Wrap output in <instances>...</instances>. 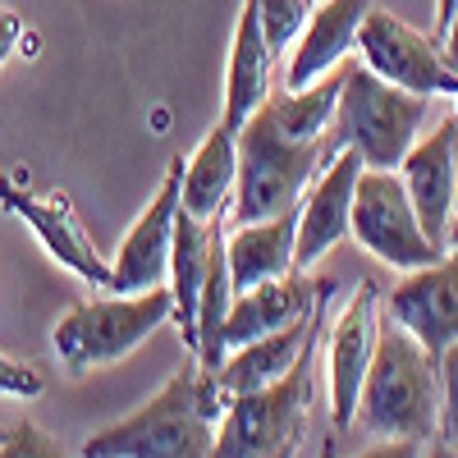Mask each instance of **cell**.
I'll return each instance as SVG.
<instances>
[{"label": "cell", "mask_w": 458, "mask_h": 458, "mask_svg": "<svg viewBox=\"0 0 458 458\" xmlns=\"http://www.w3.org/2000/svg\"><path fill=\"white\" fill-rule=\"evenodd\" d=\"M449 454H458V344L440 353V436Z\"/></svg>", "instance_id": "603a6c76"}, {"label": "cell", "mask_w": 458, "mask_h": 458, "mask_svg": "<svg viewBox=\"0 0 458 458\" xmlns=\"http://www.w3.org/2000/svg\"><path fill=\"white\" fill-rule=\"evenodd\" d=\"M326 302H330V293L317 302L308 317H298L293 326L271 330V335H257V339L239 344V349H229L225 362L216 367L225 394L234 399V394H248V390H261V386H271V380H280V376L302 358L308 339L326 330Z\"/></svg>", "instance_id": "e0dca14e"}, {"label": "cell", "mask_w": 458, "mask_h": 458, "mask_svg": "<svg viewBox=\"0 0 458 458\" xmlns=\"http://www.w3.org/2000/svg\"><path fill=\"white\" fill-rule=\"evenodd\" d=\"M321 161H326V142L289 138L276 124V114L257 106L239 124V179H234V198L225 207L229 225L280 216L298 207L308 183L317 179Z\"/></svg>", "instance_id": "277c9868"}, {"label": "cell", "mask_w": 458, "mask_h": 458, "mask_svg": "<svg viewBox=\"0 0 458 458\" xmlns=\"http://www.w3.org/2000/svg\"><path fill=\"white\" fill-rule=\"evenodd\" d=\"M47 390V376L37 371L32 362H19L10 353H0V394H10V399H37Z\"/></svg>", "instance_id": "d4e9b609"}, {"label": "cell", "mask_w": 458, "mask_h": 458, "mask_svg": "<svg viewBox=\"0 0 458 458\" xmlns=\"http://www.w3.org/2000/svg\"><path fill=\"white\" fill-rule=\"evenodd\" d=\"M445 248H458V202H454V216H449V234H445Z\"/></svg>", "instance_id": "f1b7e54d"}, {"label": "cell", "mask_w": 458, "mask_h": 458, "mask_svg": "<svg viewBox=\"0 0 458 458\" xmlns=\"http://www.w3.org/2000/svg\"><path fill=\"white\" fill-rule=\"evenodd\" d=\"M51 454H64L55 436H47L42 427L32 422H19L5 431V440H0V458H51Z\"/></svg>", "instance_id": "cb8c5ba5"}, {"label": "cell", "mask_w": 458, "mask_h": 458, "mask_svg": "<svg viewBox=\"0 0 458 458\" xmlns=\"http://www.w3.org/2000/svg\"><path fill=\"white\" fill-rule=\"evenodd\" d=\"M380 289L376 280H362L353 298L344 302V312L330 321L326 335V380H330V417L335 431H353L358 399H362V380L376 358V339H380Z\"/></svg>", "instance_id": "30bf717a"}, {"label": "cell", "mask_w": 458, "mask_h": 458, "mask_svg": "<svg viewBox=\"0 0 458 458\" xmlns=\"http://www.w3.org/2000/svg\"><path fill=\"white\" fill-rule=\"evenodd\" d=\"M229 408L216 367L198 353L174 367V376L138 403L129 417L92 431L83 440L88 458H202L216 454V427Z\"/></svg>", "instance_id": "6da1fadb"}, {"label": "cell", "mask_w": 458, "mask_h": 458, "mask_svg": "<svg viewBox=\"0 0 458 458\" xmlns=\"http://www.w3.org/2000/svg\"><path fill=\"white\" fill-rule=\"evenodd\" d=\"M367 10H371V0H321L289 47L284 88H308L349 60L358 51V32H362Z\"/></svg>", "instance_id": "2e32d148"}, {"label": "cell", "mask_w": 458, "mask_h": 458, "mask_svg": "<svg viewBox=\"0 0 458 458\" xmlns=\"http://www.w3.org/2000/svg\"><path fill=\"white\" fill-rule=\"evenodd\" d=\"M220 216V211H216ZM211 216V220H216ZM211 220L179 211L174 225V243H170V271H165V289L174 298V326L188 353H198V293H202V276H207V257H211Z\"/></svg>", "instance_id": "44dd1931"}, {"label": "cell", "mask_w": 458, "mask_h": 458, "mask_svg": "<svg viewBox=\"0 0 458 458\" xmlns=\"http://www.w3.org/2000/svg\"><path fill=\"white\" fill-rule=\"evenodd\" d=\"M454 10H458V0H436V37L445 32V23H449Z\"/></svg>", "instance_id": "83f0119b"}, {"label": "cell", "mask_w": 458, "mask_h": 458, "mask_svg": "<svg viewBox=\"0 0 458 458\" xmlns=\"http://www.w3.org/2000/svg\"><path fill=\"white\" fill-rule=\"evenodd\" d=\"M276 51L266 42V28L257 14V0H243L239 23H234V47H229L225 64V101H220V120L229 129H239L248 114L266 101L276 83Z\"/></svg>", "instance_id": "ac0fdd59"}, {"label": "cell", "mask_w": 458, "mask_h": 458, "mask_svg": "<svg viewBox=\"0 0 458 458\" xmlns=\"http://www.w3.org/2000/svg\"><path fill=\"white\" fill-rule=\"evenodd\" d=\"M0 207H5L10 216H19L37 234V243H42L64 271L106 289L110 261L101 257V248L92 243L79 211H73V202L60 193V188H32L28 170H0Z\"/></svg>", "instance_id": "9c48e42d"}, {"label": "cell", "mask_w": 458, "mask_h": 458, "mask_svg": "<svg viewBox=\"0 0 458 458\" xmlns=\"http://www.w3.org/2000/svg\"><path fill=\"white\" fill-rule=\"evenodd\" d=\"M165 321H174V298L165 284L142 289V293H110L106 289V298L73 302V308L60 312V321L51 330V349H55L64 371L83 376L92 367H110V362L129 358Z\"/></svg>", "instance_id": "5b68a950"}, {"label": "cell", "mask_w": 458, "mask_h": 458, "mask_svg": "<svg viewBox=\"0 0 458 458\" xmlns=\"http://www.w3.org/2000/svg\"><path fill=\"white\" fill-rule=\"evenodd\" d=\"M358 55L371 73L386 83L422 92V97H449L458 101V64L445 55L440 37L412 28L386 5H371L358 32Z\"/></svg>", "instance_id": "ba28073f"}, {"label": "cell", "mask_w": 458, "mask_h": 458, "mask_svg": "<svg viewBox=\"0 0 458 458\" xmlns=\"http://www.w3.org/2000/svg\"><path fill=\"white\" fill-rule=\"evenodd\" d=\"M179 183H183V157H170L161 188L151 193V202L129 225L120 252L110 257V280H106L110 293H142V289L165 284L174 225H179V211H183L179 207Z\"/></svg>", "instance_id": "8fae6325"}, {"label": "cell", "mask_w": 458, "mask_h": 458, "mask_svg": "<svg viewBox=\"0 0 458 458\" xmlns=\"http://www.w3.org/2000/svg\"><path fill=\"white\" fill-rule=\"evenodd\" d=\"M454 161H458V110H454Z\"/></svg>", "instance_id": "f546056e"}, {"label": "cell", "mask_w": 458, "mask_h": 458, "mask_svg": "<svg viewBox=\"0 0 458 458\" xmlns=\"http://www.w3.org/2000/svg\"><path fill=\"white\" fill-rule=\"evenodd\" d=\"M353 427H362L380 445L412 449L440 436V358L390 317L380 321L376 358L362 380Z\"/></svg>", "instance_id": "7a4b0ae2"}, {"label": "cell", "mask_w": 458, "mask_h": 458, "mask_svg": "<svg viewBox=\"0 0 458 458\" xmlns=\"http://www.w3.org/2000/svg\"><path fill=\"white\" fill-rule=\"evenodd\" d=\"M367 161L353 147H339L321 161L317 179L308 183V193L298 202V243H293V266L308 271L317 266L330 248H339L353 229V193L362 179Z\"/></svg>", "instance_id": "7c38bea8"}, {"label": "cell", "mask_w": 458, "mask_h": 458, "mask_svg": "<svg viewBox=\"0 0 458 458\" xmlns=\"http://www.w3.org/2000/svg\"><path fill=\"white\" fill-rule=\"evenodd\" d=\"M386 317L436 358L458 344V248H445L436 261L403 271V280L390 289Z\"/></svg>", "instance_id": "4fadbf2b"}, {"label": "cell", "mask_w": 458, "mask_h": 458, "mask_svg": "<svg viewBox=\"0 0 458 458\" xmlns=\"http://www.w3.org/2000/svg\"><path fill=\"white\" fill-rule=\"evenodd\" d=\"M431 97L386 83L367 64H344V88L326 133V157L353 147L371 170H399L408 147L422 138Z\"/></svg>", "instance_id": "3957f363"}, {"label": "cell", "mask_w": 458, "mask_h": 458, "mask_svg": "<svg viewBox=\"0 0 458 458\" xmlns=\"http://www.w3.org/2000/svg\"><path fill=\"white\" fill-rule=\"evenodd\" d=\"M321 0H257V14H261V28H266V42L271 51H289L293 37L302 32V23L312 19V10Z\"/></svg>", "instance_id": "7402d4cb"}, {"label": "cell", "mask_w": 458, "mask_h": 458, "mask_svg": "<svg viewBox=\"0 0 458 458\" xmlns=\"http://www.w3.org/2000/svg\"><path fill=\"white\" fill-rule=\"evenodd\" d=\"M326 293H335V284L312 280L308 271H289V276H276V280H261L252 289H239L234 302H229V321H225V353L257 339V335L293 326L298 317H308Z\"/></svg>", "instance_id": "9a60e30c"}, {"label": "cell", "mask_w": 458, "mask_h": 458, "mask_svg": "<svg viewBox=\"0 0 458 458\" xmlns=\"http://www.w3.org/2000/svg\"><path fill=\"white\" fill-rule=\"evenodd\" d=\"M399 179L408 188V198L422 216L427 234L445 248L449 234V216L458 202V161H454V114L440 120L436 129H427L408 147V157L399 161Z\"/></svg>", "instance_id": "5bb4252c"}, {"label": "cell", "mask_w": 458, "mask_h": 458, "mask_svg": "<svg viewBox=\"0 0 458 458\" xmlns=\"http://www.w3.org/2000/svg\"><path fill=\"white\" fill-rule=\"evenodd\" d=\"M0 440H5V431H0Z\"/></svg>", "instance_id": "4dcf8cb0"}, {"label": "cell", "mask_w": 458, "mask_h": 458, "mask_svg": "<svg viewBox=\"0 0 458 458\" xmlns=\"http://www.w3.org/2000/svg\"><path fill=\"white\" fill-rule=\"evenodd\" d=\"M293 243H298V207L280 216L243 220L229 234V271H234V293L252 289L261 280H276L298 271L293 266Z\"/></svg>", "instance_id": "ffe728a7"}, {"label": "cell", "mask_w": 458, "mask_h": 458, "mask_svg": "<svg viewBox=\"0 0 458 458\" xmlns=\"http://www.w3.org/2000/svg\"><path fill=\"white\" fill-rule=\"evenodd\" d=\"M23 32H28V23L19 19V10L0 5V64H5V60L23 47Z\"/></svg>", "instance_id": "484cf974"}, {"label": "cell", "mask_w": 458, "mask_h": 458, "mask_svg": "<svg viewBox=\"0 0 458 458\" xmlns=\"http://www.w3.org/2000/svg\"><path fill=\"white\" fill-rule=\"evenodd\" d=\"M317 353L321 335L308 339L302 358L261 390L234 394L216 427V454L225 458H276L293 454L308 436V412L317 399Z\"/></svg>", "instance_id": "8992f818"}, {"label": "cell", "mask_w": 458, "mask_h": 458, "mask_svg": "<svg viewBox=\"0 0 458 458\" xmlns=\"http://www.w3.org/2000/svg\"><path fill=\"white\" fill-rule=\"evenodd\" d=\"M349 239H358L362 252H371L380 266H394V271H412V266H427L445 252L427 234L399 170H371V165L362 170L358 193H353Z\"/></svg>", "instance_id": "52a82bcc"}, {"label": "cell", "mask_w": 458, "mask_h": 458, "mask_svg": "<svg viewBox=\"0 0 458 458\" xmlns=\"http://www.w3.org/2000/svg\"><path fill=\"white\" fill-rule=\"evenodd\" d=\"M239 179V129L216 120L207 138L198 142L193 157H183V183H179V207L188 216L211 220L216 211L229 207Z\"/></svg>", "instance_id": "d6986e66"}, {"label": "cell", "mask_w": 458, "mask_h": 458, "mask_svg": "<svg viewBox=\"0 0 458 458\" xmlns=\"http://www.w3.org/2000/svg\"><path fill=\"white\" fill-rule=\"evenodd\" d=\"M440 47H445V55L458 64V10L449 14V23H445V32H440Z\"/></svg>", "instance_id": "4316f807"}]
</instances>
